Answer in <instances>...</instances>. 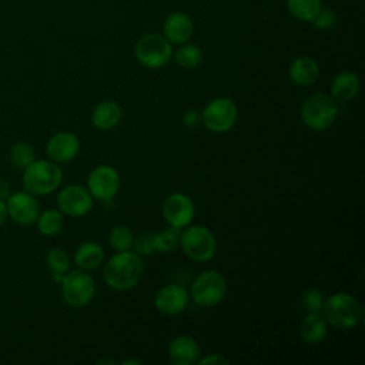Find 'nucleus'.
<instances>
[{"label": "nucleus", "mask_w": 365, "mask_h": 365, "mask_svg": "<svg viewBox=\"0 0 365 365\" xmlns=\"http://www.w3.org/2000/svg\"><path fill=\"white\" fill-rule=\"evenodd\" d=\"M144 272V262L137 252L120 251L104 265V281L115 291H128L134 288Z\"/></svg>", "instance_id": "obj_1"}, {"label": "nucleus", "mask_w": 365, "mask_h": 365, "mask_svg": "<svg viewBox=\"0 0 365 365\" xmlns=\"http://www.w3.org/2000/svg\"><path fill=\"white\" fill-rule=\"evenodd\" d=\"M23 170V187L36 197L51 194L63 181V171L60 165L51 160H34Z\"/></svg>", "instance_id": "obj_2"}, {"label": "nucleus", "mask_w": 365, "mask_h": 365, "mask_svg": "<svg viewBox=\"0 0 365 365\" xmlns=\"http://www.w3.org/2000/svg\"><path fill=\"white\" fill-rule=\"evenodd\" d=\"M321 314L328 325L338 329H351L361 319V307L351 294L335 292L324 299Z\"/></svg>", "instance_id": "obj_3"}, {"label": "nucleus", "mask_w": 365, "mask_h": 365, "mask_svg": "<svg viewBox=\"0 0 365 365\" xmlns=\"http://www.w3.org/2000/svg\"><path fill=\"white\" fill-rule=\"evenodd\" d=\"M338 113L339 108L335 100L324 93L309 96L301 106V120L314 131L328 130L335 123Z\"/></svg>", "instance_id": "obj_4"}, {"label": "nucleus", "mask_w": 365, "mask_h": 365, "mask_svg": "<svg viewBox=\"0 0 365 365\" xmlns=\"http://www.w3.org/2000/svg\"><path fill=\"white\" fill-rule=\"evenodd\" d=\"M134 56L147 68H161L171 60L173 46L163 34L148 33L137 40Z\"/></svg>", "instance_id": "obj_5"}, {"label": "nucleus", "mask_w": 365, "mask_h": 365, "mask_svg": "<svg viewBox=\"0 0 365 365\" xmlns=\"http://www.w3.org/2000/svg\"><path fill=\"white\" fill-rule=\"evenodd\" d=\"M180 244L184 254L195 261H210L217 251V240L214 234L204 225H191L180 234Z\"/></svg>", "instance_id": "obj_6"}, {"label": "nucleus", "mask_w": 365, "mask_h": 365, "mask_svg": "<svg viewBox=\"0 0 365 365\" xmlns=\"http://www.w3.org/2000/svg\"><path fill=\"white\" fill-rule=\"evenodd\" d=\"M227 294V282L222 274L214 269H207L198 274L191 285L190 297L194 302L204 308L218 305Z\"/></svg>", "instance_id": "obj_7"}, {"label": "nucleus", "mask_w": 365, "mask_h": 365, "mask_svg": "<svg viewBox=\"0 0 365 365\" xmlns=\"http://www.w3.org/2000/svg\"><path fill=\"white\" fill-rule=\"evenodd\" d=\"M60 284L63 299L73 308H83L88 305L94 297V279L84 269L77 268L67 271Z\"/></svg>", "instance_id": "obj_8"}, {"label": "nucleus", "mask_w": 365, "mask_h": 365, "mask_svg": "<svg viewBox=\"0 0 365 365\" xmlns=\"http://www.w3.org/2000/svg\"><path fill=\"white\" fill-rule=\"evenodd\" d=\"M238 118L237 104L227 97L211 100L201 113V121L214 133H225L231 130Z\"/></svg>", "instance_id": "obj_9"}, {"label": "nucleus", "mask_w": 365, "mask_h": 365, "mask_svg": "<svg viewBox=\"0 0 365 365\" xmlns=\"http://www.w3.org/2000/svg\"><path fill=\"white\" fill-rule=\"evenodd\" d=\"M120 188V175L111 165H98L87 177V190L93 198L110 201Z\"/></svg>", "instance_id": "obj_10"}, {"label": "nucleus", "mask_w": 365, "mask_h": 365, "mask_svg": "<svg viewBox=\"0 0 365 365\" xmlns=\"http://www.w3.org/2000/svg\"><path fill=\"white\" fill-rule=\"evenodd\" d=\"M56 202L63 215L68 217H83L93 208L91 194L87 188L77 184H70L61 188Z\"/></svg>", "instance_id": "obj_11"}, {"label": "nucleus", "mask_w": 365, "mask_h": 365, "mask_svg": "<svg viewBox=\"0 0 365 365\" xmlns=\"http://www.w3.org/2000/svg\"><path fill=\"white\" fill-rule=\"evenodd\" d=\"M9 218L20 225H30L36 222L40 214V205L36 198L29 191H16L9 195L6 200Z\"/></svg>", "instance_id": "obj_12"}, {"label": "nucleus", "mask_w": 365, "mask_h": 365, "mask_svg": "<svg viewBox=\"0 0 365 365\" xmlns=\"http://www.w3.org/2000/svg\"><path fill=\"white\" fill-rule=\"evenodd\" d=\"M195 214L192 200L182 194L174 192L168 195L163 204V215L168 225L174 228H185L191 224Z\"/></svg>", "instance_id": "obj_13"}, {"label": "nucleus", "mask_w": 365, "mask_h": 365, "mask_svg": "<svg viewBox=\"0 0 365 365\" xmlns=\"http://www.w3.org/2000/svg\"><path fill=\"white\" fill-rule=\"evenodd\" d=\"M190 302L188 291L178 284H167L161 287L154 298L155 308L164 315L181 314Z\"/></svg>", "instance_id": "obj_14"}, {"label": "nucleus", "mask_w": 365, "mask_h": 365, "mask_svg": "<svg viewBox=\"0 0 365 365\" xmlns=\"http://www.w3.org/2000/svg\"><path fill=\"white\" fill-rule=\"evenodd\" d=\"M80 151V140L71 131H58L53 134L47 144L46 153L48 160L60 164L71 161Z\"/></svg>", "instance_id": "obj_15"}, {"label": "nucleus", "mask_w": 365, "mask_h": 365, "mask_svg": "<svg viewBox=\"0 0 365 365\" xmlns=\"http://www.w3.org/2000/svg\"><path fill=\"white\" fill-rule=\"evenodd\" d=\"M194 34V23L187 13L174 11L168 14L163 24V36L171 44H184Z\"/></svg>", "instance_id": "obj_16"}, {"label": "nucleus", "mask_w": 365, "mask_h": 365, "mask_svg": "<svg viewBox=\"0 0 365 365\" xmlns=\"http://www.w3.org/2000/svg\"><path fill=\"white\" fill-rule=\"evenodd\" d=\"M200 346L188 335H180L168 344V358L174 365H194L200 359Z\"/></svg>", "instance_id": "obj_17"}, {"label": "nucleus", "mask_w": 365, "mask_h": 365, "mask_svg": "<svg viewBox=\"0 0 365 365\" xmlns=\"http://www.w3.org/2000/svg\"><path fill=\"white\" fill-rule=\"evenodd\" d=\"M288 76L294 84L307 87L318 80L319 66L312 57L301 56L292 60V63L289 64Z\"/></svg>", "instance_id": "obj_18"}, {"label": "nucleus", "mask_w": 365, "mask_h": 365, "mask_svg": "<svg viewBox=\"0 0 365 365\" xmlns=\"http://www.w3.org/2000/svg\"><path fill=\"white\" fill-rule=\"evenodd\" d=\"M359 91V77L352 71H341L331 81V97L345 103L356 97Z\"/></svg>", "instance_id": "obj_19"}, {"label": "nucleus", "mask_w": 365, "mask_h": 365, "mask_svg": "<svg viewBox=\"0 0 365 365\" xmlns=\"http://www.w3.org/2000/svg\"><path fill=\"white\" fill-rule=\"evenodd\" d=\"M121 121V107L115 101H103L91 113V124L98 130H111Z\"/></svg>", "instance_id": "obj_20"}, {"label": "nucleus", "mask_w": 365, "mask_h": 365, "mask_svg": "<svg viewBox=\"0 0 365 365\" xmlns=\"http://www.w3.org/2000/svg\"><path fill=\"white\" fill-rule=\"evenodd\" d=\"M301 336L308 344H319L328 332V322L321 312H307L299 328Z\"/></svg>", "instance_id": "obj_21"}, {"label": "nucleus", "mask_w": 365, "mask_h": 365, "mask_svg": "<svg viewBox=\"0 0 365 365\" xmlns=\"http://www.w3.org/2000/svg\"><path fill=\"white\" fill-rule=\"evenodd\" d=\"M104 259V251L97 242H83L74 252V262L80 269L90 271L101 265Z\"/></svg>", "instance_id": "obj_22"}, {"label": "nucleus", "mask_w": 365, "mask_h": 365, "mask_svg": "<svg viewBox=\"0 0 365 365\" xmlns=\"http://www.w3.org/2000/svg\"><path fill=\"white\" fill-rule=\"evenodd\" d=\"M46 264L54 282H60L70 267V258L63 248L53 247L46 254Z\"/></svg>", "instance_id": "obj_23"}, {"label": "nucleus", "mask_w": 365, "mask_h": 365, "mask_svg": "<svg viewBox=\"0 0 365 365\" xmlns=\"http://www.w3.org/2000/svg\"><path fill=\"white\" fill-rule=\"evenodd\" d=\"M287 9L292 17L301 21H312L322 9L321 0H287Z\"/></svg>", "instance_id": "obj_24"}, {"label": "nucleus", "mask_w": 365, "mask_h": 365, "mask_svg": "<svg viewBox=\"0 0 365 365\" xmlns=\"http://www.w3.org/2000/svg\"><path fill=\"white\" fill-rule=\"evenodd\" d=\"M36 222H37L38 231L43 235L51 237V235H56L61 231V228L64 225V217H63V212L60 210L50 208V210H46V211L40 212Z\"/></svg>", "instance_id": "obj_25"}, {"label": "nucleus", "mask_w": 365, "mask_h": 365, "mask_svg": "<svg viewBox=\"0 0 365 365\" xmlns=\"http://www.w3.org/2000/svg\"><path fill=\"white\" fill-rule=\"evenodd\" d=\"M174 60L180 67L185 70L197 68L202 61V50L198 46L190 44L187 41L181 44V47L174 53Z\"/></svg>", "instance_id": "obj_26"}, {"label": "nucleus", "mask_w": 365, "mask_h": 365, "mask_svg": "<svg viewBox=\"0 0 365 365\" xmlns=\"http://www.w3.org/2000/svg\"><path fill=\"white\" fill-rule=\"evenodd\" d=\"M108 242L111 245L113 250H115L117 252L120 251H128L130 248H133V242H134V234L133 231L125 227V225H115L108 235Z\"/></svg>", "instance_id": "obj_27"}, {"label": "nucleus", "mask_w": 365, "mask_h": 365, "mask_svg": "<svg viewBox=\"0 0 365 365\" xmlns=\"http://www.w3.org/2000/svg\"><path fill=\"white\" fill-rule=\"evenodd\" d=\"M180 242V231L174 227H167L158 232H154L155 252H170Z\"/></svg>", "instance_id": "obj_28"}, {"label": "nucleus", "mask_w": 365, "mask_h": 365, "mask_svg": "<svg viewBox=\"0 0 365 365\" xmlns=\"http://www.w3.org/2000/svg\"><path fill=\"white\" fill-rule=\"evenodd\" d=\"M10 160L19 168H26L36 160V151L31 144L19 141L10 150Z\"/></svg>", "instance_id": "obj_29"}, {"label": "nucleus", "mask_w": 365, "mask_h": 365, "mask_svg": "<svg viewBox=\"0 0 365 365\" xmlns=\"http://www.w3.org/2000/svg\"><path fill=\"white\" fill-rule=\"evenodd\" d=\"M324 299V294L319 289L311 288L302 295V308L307 312H321Z\"/></svg>", "instance_id": "obj_30"}, {"label": "nucleus", "mask_w": 365, "mask_h": 365, "mask_svg": "<svg viewBox=\"0 0 365 365\" xmlns=\"http://www.w3.org/2000/svg\"><path fill=\"white\" fill-rule=\"evenodd\" d=\"M133 248L138 255H153L155 252V245H154V232H141L134 237Z\"/></svg>", "instance_id": "obj_31"}, {"label": "nucleus", "mask_w": 365, "mask_h": 365, "mask_svg": "<svg viewBox=\"0 0 365 365\" xmlns=\"http://www.w3.org/2000/svg\"><path fill=\"white\" fill-rule=\"evenodd\" d=\"M318 30H328L335 26L336 23V14L331 9H321L319 13L315 16V19L311 21Z\"/></svg>", "instance_id": "obj_32"}, {"label": "nucleus", "mask_w": 365, "mask_h": 365, "mask_svg": "<svg viewBox=\"0 0 365 365\" xmlns=\"http://www.w3.org/2000/svg\"><path fill=\"white\" fill-rule=\"evenodd\" d=\"M201 121V114L197 110H187L182 115V123L187 127H195Z\"/></svg>", "instance_id": "obj_33"}, {"label": "nucleus", "mask_w": 365, "mask_h": 365, "mask_svg": "<svg viewBox=\"0 0 365 365\" xmlns=\"http://www.w3.org/2000/svg\"><path fill=\"white\" fill-rule=\"evenodd\" d=\"M197 364H198V365H207V364H230V361H228V358H225V356L221 355V354H210V355H207V356H204V358H200Z\"/></svg>", "instance_id": "obj_34"}, {"label": "nucleus", "mask_w": 365, "mask_h": 365, "mask_svg": "<svg viewBox=\"0 0 365 365\" xmlns=\"http://www.w3.org/2000/svg\"><path fill=\"white\" fill-rule=\"evenodd\" d=\"M10 194H11L10 185L7 184V181H4V180L0 178V200H4V201H6Z\"/></svg>", "instance_id": "obj_35"}, {"label": "nucleus", "mask_w": 365, "mask_h": 365, "mask_svg": "<svg viewBox=\"0 0 365 365\" xmlns=\"http://www.w3.org/2000/svg\"><path fill=\"white\" fill-rule=\"evenodd\" d=\"M9 218V212H7V204L4 200H0V225H3L6 222V220Z\"/></svg>", "instance_id": "obj_36"}, {"label": "nucleus", "mask_w": 365, "mask_h": 365, "mask_svg": "<svg viewBox=\"0 0 365 365\" xmlns=\"http://www.w3.org/2000/svg\"><path fill=\"white\" fill-rule=\"evenodd\" d=\"M121 364H123V365H130V364L141 365V364H143V361H140V359H137V358H131V359H124Z\"/></svg>", "instance_id": "obj_37"}]
</instances>
